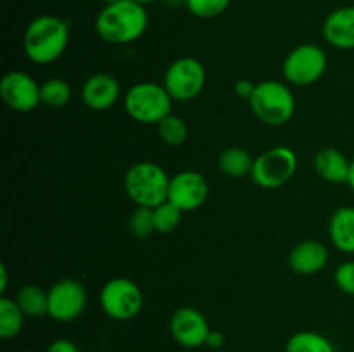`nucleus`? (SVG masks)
Listing matches in <instances>:
<instances>
[{
    "instance_id": "nucleus-28",
    "label": "nucleus",
    "mask_w": 354,
    "mask_h": 352,
    "mask_svg": "<svg viewBox=\"0 0 354 352\" xmlns=\"http://www.w3.org/2000/svg\"><path fill=\"white\" fill-rule=\"evenodd\" d=\"M337 289L346 295H354V261H346L337 266L334 273Z\"/></svg>"
},
{
    "instance_id": "nucleus-2",
    "label": "nucleus",
    "mask_w": 354,
    "mask_h": 352,
    "mask_svg": "<svg viewBox=\"0 0 354 352\" xmlns=\"http://www.w3.org/2000/svg\"><path fill=\"white\" fill-rule=\"evenodd\" d=\"M68 43L69 23L54 14L35 17L23 35L24 55L33 64H52L64 54Z\"/></svg>"
},
{
    "instance_id": "nucleus-7",
    "label": "nucleus",
    "mask_w": 354,
    "mask_h": 352,
    "mask_svg": "<svg viewBox=\"0 0 354 352\" xmlns=\"http://www.w3.org/2000/svg\"><path fill=\"white\" fill-rule=\"evenodd\" d=\"M327 64V54L322 47L315 43L297 45L283 59V79L294 86L315 85L325 75Z\"/></svg>"
},
{
    "instance_id": "nucleus-34",
    "label": "nucleus",
    "mask_w": 354,
    "mask_h": 352,
    "mask_svg": "<svg viewBox=\"0 0 354 352\" xmlns=\"http://www.w3.org/2000/svg\"><path fill=\"white\" fill-rule=\"evenodd\" d=\"M133 2L140 3V6H149V3H154V2H158V0H133Z\"/></svg>"
},
{
    "instance_id": "nucleus-24",
    "label": "nucleus",
    "mask_w": 354,
    "mask_h": 352,
    "mask_svg": "<svg viewBox=\"0 0 354 352\" xmlns=\"http://www.w3.org/2000/svg\"><path fill=\"white\" fill-rule=\"evenodd\" d=\"M156 126H158V135L161 141L169 145V147H180V145L185 144L187 137H189V128H187L185 121L180 116H175V114L166 116Z\"/></svg>"
},
{
    "instance_id": "nucleus-26",
    "label": "nucleus",
    "mask_w": 354,
    "mask_h": 352,
    "mask_svg": "<svg viewBox=\"0 0 354 352\" xmlns=\"http://www.w3.org/2000/svg\"><path fill=\"white\" fill-rule=\"evenodd\" d=\"M128 228H130V233L135 238H149L152 233H156L154 226V209L151 207H140L137 206L131 213L130 221H128Z\"/></svg>"
},
{
    "instance_id": "nucleus-15",
    "label": "nucleus",
    "mask_w": 354,
    "mask_h": 352,
    "mask_svg": "<svg viewBox=\"0 0 354 352\" xmlns=\"http://www.w3.org/2000/svg\"><path fill=\"white\" fill-rule=\"evenodd\" d=\"M324 38L328 45L339 50L354 48V6L332 10L324 21Z\"/></svg>"
},
{
    "instance_id": "nucleus-14",
    "label": "nucleus",
    "mask_w": 354,
    "mask_h": 352,
    "mask_svg": "<svg viewBox=\"0 0 354 352\" xmlns=\"http://www.w3.org/2000/svg\"><path fill=\"white\" fill-rule=\"evenodd\" d=\"M121 95L120 81L109 72H95L88 76L82 85V100L90 110L111 109Z\"/></svg>"
},
{
    "instance_id": "nucleus-10",
    "label": "nucleus",
    "mask_w": 354,
    "mask_h": 352,
    "mask_svg": "<svg viewBox=\"0 0 354 352\" xmlns=\"http://www.w3.org/2000/svg\"><path fill=\"white\" fill-rule=\"evenodd\" d=\"M48 316L59 323L78 320L86 307V290L78 280L64 278L47 290Z\"/></svg>"
},
{
    "instance_id": "nucleus-23",
    "label": "nucleus",
    "mask_w": 354,
    "mask_h": 352,
    "mask_svg": "<svg viewBox=\"0 0 354 352\" xmlns=\"http://www.w3.org/2000/svg\"><path fill=\"white\" fill-rule=\"evenodd\" d=\"M41 104L52 109H61L71 100V86L62 78H48L40 85Z\"/></svg>"
},
{
    "instance_id": "nucleus-22",
    "label": "nucleus",
    "mask_w": 354,
    "mask_h": 352,
    "mask_svg": "<svg viewBox=\"0 0 354 352\" xmlns=\"http://www.w3.org/2000/svg\"><path fill=\"white\" fill-rule=\"evenodd\" d=\"M24 314L19 309L17 302L10 297H0V337L3 340L17 337L23 330Z\"/></svg>"
},
{
    "instance_id": "nucleus-13",
    "label": "nucleus",
    "mask_w": 354,
    "mask_h": 352,
    "mask_svg": "<svg viewBox=\"0 0 354 352\" xmlns=\"http://www.w3.org/2000/svg\"><path fill=\"white\" fill-rule=\"evenodd\" d=\"M211 328L206 316L190 306L178 307L169 317V333L173 340L185 349H197L206 345Z\"/></svg>"
},
{
    "instance_id": "nucleus-33",
    "label": "nucleus",
    "mask_w": 354,
    "mask_h": 352,
    "mask_svg": "<svg viewBox=\"0 0 354 352\" xmlns=\"http://www.w3.org/2000/svg\"><path fill=\"white\" fill-rule=\"evenodd\" d=\"M348 185L349 188L354 192V159L351 161V168H349V178H348Z\"/></svg>"
},
{
    "instance_id": "nucleus-18",
    "label": "nucleus",
    "mask_w": 354,
    "mask_h": 352,
    "mask_svg": "<svg viewBox=\"0 0 354 352\" xmlns=\"http://www.w3.org/2000/svg\"><path fill=\"white\" fill-rule=\"evenodd\" d=\"M332 245L342 254H354V207H339L328 221Z\"/></svg>"
},
{
    "instance_id": "nucleus-35",
    "label": "nucleus",
    "mask_w": 354,
    "mask_h": 352,
    "mask_svg": "<svg viewBox=\"0 0 354 352\" xmlns=\"http://www.w3.org/2000/svg\"><path fill=\"white\" fill-rule=\"evenodd\" d=\"M104 3H114V2H120V0H102Z\"/></svg>"
},
{
    "instance_id": "nucleus-20",
    "label": "nucleus",
    "mask_w": 354,
    "mask_h": 352,
    "mask_svg": "<svg viewBox=\"0 0 354 352\" xmlns=\"http://www.w3.org/2000/svg\"><path fill=\"white\" fill-rule=\"evenodd\" d=\"M23 311L26 317H41L48 316V297L45 290H41L38 285H23L16 293L14 299Z\"/></svg>"
},
{
    "instance_id": "nucleus-1",
    "label": "nucleus",
    "mask_w": 354,
    "mask_h": 352,
    "mask_svg": "<svg viewBox=\"0 0 354 352\" xmlns=\"http://www.w3.org/2000/svg\"><path fill=\"white\" fill-rule=\"evenodd\" d=\"M149 26L145 6L133 0L106 3L95 17V33L111 45H128L144 37Z\"/></svg>"
},
{
    "instance_id": "nucleus-8",
    "label": "nucleus",
    "mask_w": 354,
    "mask_h": 352,
    "mask_svg": "<svg viewBox=\"0 0 354 352\" xmlns=\"http://www.w3.org/2000/svg\"><path fill=\"white\" fill-rule=\"evenodd\" d=\"M297 169L296 152L286 145L268 148L254 159L251 178L265 190H275L286 185Z\"/></svg>"
},
{
    "instance_id": "nucleus-29",
    "label": "nucleus",
    "mask_w": 354,
    "mask_h": 352,
    "mask_svg": "<svg viewBox=\"0 0 354 352\" xmlns=\"http://www.w3.org/2000/svg\"><path fill=\"white\" fill-rule=\"evenodd\" d=\"M47 352H80L75 342L68 340V338H55L48 344Z\"/></svg>"
},
{
    "instance_id": "nucleus-21",
    "label": "nucleus",
    "mask_w": 354,
    "mask_h": 352,
    "mask_svg": "<svg viewBox=\"0 0 354 352\" xmlns=\"http://www.w3.org/2000/svg\"><path fill=\"white\" fill-rule=\"evenodd\" d=\"M286 352H335L334 344L318 331L303 330L290 335Z\"/></svg>"
},
{
    "instance_id": "nucleus-9",
    "label": "nucleus",
    "mask_w": 354,
    "mask_h": 352,
    "mask_svg": "<svg viewBox=\"0 0 354 352\" xmlns=\"http://www.w3.org/2000/svg\"><path fill=\"white\" fill-rule=\"evenodd\" d=\"M162 85L173 100L190 102L197 99L206 86V69L197 59L180 57L168 66Z\"/></svg>"
},
{
    "instance_id": "nucleus-27",
    "label": "nucleus",
    "mask_w": 354,
    "mask_h": 352,
    "mask_svg": "<svg viewBox=\"0 0 354 352\" xmlns=\"http://www.w3.org/2000/svg\"><path fill=\"white\" fill-rule=\"evenodd\" d=\"M232 0H185V7L194 17L214 19L230 7Z\"/></svg>"
},
{
    "instance_id": "nucleus-16",
    "label": "nucleus",
    "mask_w": 354,
    "mask_h": 352,
    "mask_svg": "<svg viewBox=\"0 0 354 352\" xmlns=\"http://www.w3.org/2000/svg\"><path fill=\"white\" fill-rule=\"evenodd\" d=\"M287 262H289V268L296 275H317L327 266L328 248L318 240L299 242L289 252Z\"/></svg>"
},
{
    "instance_id": "nucleus-25",
    "label": "nucleus",
    "mask_w": 354,
    "mask_h": 352,
    "mask_svg": "<svg viewBox=\"0 0 354 352\" xmlns=\"http://www.w3.org/2000/svg\"><path fill=\"white\" fill-rule=\"evenodd\" d=\"M182 211L171 202H162L158 207H154V226L156 233H171L178 228L180 221H182Z\"/></svg>"
},
{
    "instance_id": "nucleus-3",
    "label": "nucleus",
    "mask_w": 354,
    "mask_h": 352,
    "mask_svg": "<svg viewBox=\"0 0 354 352\" xmlns=\"http://www.w3.org/2000/svg\"><path fill=\"white\" fill-rule=\"evenodd\" d=\"M168 188L169 176L156 162H135L124 175V192L135 206L154 209L168 200Z\"/></svg>"
},
{
    "instance_id": "nucleus-6",
    "label": "nucleus",
    "mask_w": 354,
    "mask_h": 352,
    "mask_svg": "<svg viewBox=\"0 0 354 352\" xmlns=\"http://www.w3.org/2000/svg\"><path fill=\"white\" fill-rule=\"evenodd\" d=\"M104 314L114 321H130L142 313L144 293L128 278H113L104 283L99 295Z\"/></svg>"
},
{
    "instance_id": "nucleus-11",
    "label": "nucleus",
    "mask_w": 354,
    "mask_h": 352,
    "mask_svg": "<svg viewBox=\"0 0 354 352\" xmlns=\"http://www.w3.org/2000/svg\"><path fill=\"white\" fill-rule=\"evenodd\" d=\"M209 197V185L201 173L185 169L169 176L168 202L178 207L182 213H190L206 204Z\"/></svg>"
},
{
    "instance_id": "nucleus-31",
    "label": "nucleus",
    "mask_w": 354,
    "mask_h": 352,
    "mask_svg": "<svg viewBox=\"0 0 354 352\" xmlns=\"http://www.w3.org/2000/svg\"><path fill=\"white\" fill-rule=\"evenodd\" d=\"M225 344V335L218 330H211L209 335H207L206 345L209 349H221Z\"/></svg>"
},
{
    "instance_id": "nucleus-4",
    "label": "nucleus",
    "mask_w": 354,
    "mask_h": 352,
    "mask_svg": "<svg viewBox=\"0 0 354 352\" xmlns=\"http://www.w3.org/2000/svg\"><path fill=\"white\" fill-rule=\"evenodd\" d=\"M252 114L268 126H282L292 119L296 113V99L289 85L277 79H263L256 83L249 99Z\"/></svg>"
},
{
    "instance_id": "nucleus-19",
    "label": "nucleus",
    "mask_w": 354,
    "mask_h": 352,
    "mask_svg": "<svg viewBox=\"0 0 354 352\" xmlns=\"http://www.w3.org/2000/svg\"><path fill=\"white\" fill-rule=\"evenodd\" d=\"M254 157L242 147H228L218 157V169L225 176L234 179L251 176Z\"/></svg>"
},
{
    "instance_id": "nucleus-5",
    "label": "nucleus",
    "mask_w": 354,
    "mask_h": 352,
    "mask_svg": "<svg viewBox=\"0 0 354 352\" xmlns=\"http://www.w3.org/2000/svg\"><path fill=\"white\" fill-rule=\"evenodd\" d=\"M171 95L162 83L138 81L124 93V110L140 124H159L171 114Z\"/></svg>"
},
{
    "instance_id": "nucleus-12",
    "label": "nucleus",
    "mask_w": 354,
    "mask_h": 352,
    "mask_svg": "<svg viewBox=\"0 0 354 352\" xmlns=\"http://www.w3.org/2000/svg\"><path fill=\"white\" fill-rule=\"evenodd\" d=\"M0 97L16 113H31L41 104L40 85L24 71H9L2 76Z\"/></svg>"
},
{
    "instance_id": "nucleus-30",
    "label": "nucleus",
    "mask_w": 354,
    "mask_h": 352,
    "mask_svg": "<svg viewBox=\"0 0 354 352\" xmlns=\"http://www.w3.org/2000/svg\"><path fill=\"white\" fill-rule=\"evenodd\" d=\"M254 86H256L254 83H251V81H249V79L242 78V79H239V81H235L234 92L237 93V95L241 97V99L249 100V99H251L252 92H254Z\"/></svg>"
},
{
    "instance_id": "nucleus-32",
    "label": "nucleus",
    "mask_w": 354,
    "mask_h": 352,
    "mask_svg": "<svg viewBox=\"0 0 354 352\" xmlns=\"http://www.w3.org/2000/svg\"><path fill=\"white\" fill-rule=\"evenodd\" d=\"M7 276H9V271H7V266L3 264H0V293H6V290H7Z\"/></svg>"
},
{
    "instance_id": "nucleus-17",
    "label": "nucleus",
    "mask_w": 354,
    "mask_h": 352,
    "mask_svg": "<svg viewBox=\"0 0 354 352\" xmlns=\"http://www.w3.org/2000/svg\"><path fill=\"white\" fill-rule=\"evenodd\" d=\"M313 168L328 183H348L351 161L339 148L324 147L315 154Z\"/></svg>"
}]
</instances>
